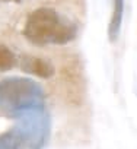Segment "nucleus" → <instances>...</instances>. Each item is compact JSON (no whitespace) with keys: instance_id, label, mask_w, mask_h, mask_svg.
<instances>
[{"instance_id":"obj_4","label":"nucleus","mask_w":137,"mask_h":149,"mask_svg":"<svg viewBox=\"0 0 137 149\" xmlns=\"http://www.w3.org/2000/svg\"><path fill=\"white\" fill-rule=\"evenodd\" d=\"M19 66L25 73L34 74V76L48 79L54 74V66L47 60L35 56H22L19 58Z\"/></svg>"},{"instance_id":"obj_5","label":"nucleus","mask_w":137,"mask_h":149,"mask_svg":"<svg viewBox=\"0 0 137 149\" xmlns=\"http://www.w3.org/2000/svg\"><path fill=\"white\" fill-rule=\"evenodd\" d=\"M122 18H124V0H114L112 13L108 24V38L109 42H115L120 37L121 26H122Z\"/></svg>"},{"instance_id":"obj_3","label":"nucleus","mask_w":137,"mask_h":149,"mask_svg":"<svg viewBox=\"0 0 137 149\" xmlns=\"http://www.w3.org/2000/svg\"><path fill=\"white\" fill-rule=\"evenodd\" d=\"M42 86L29 78H8L0 81V111L19 117L28 111L44 108Z\"/></svg>"},{"instance_id":"obj_2","label":"nucleus","mask_w":137,"mask_h":149,"mask_svg":"<svg viewBox=\"0 0 137 149\" xmlns=\"http://www.w3.org/2000/svg\"><path fill=\"white\" fill-rule=\"evenodd\" d=\"M16 118L10 130L0 134V149H44L51 134V118L44 108Z\"/></svg>"},{"instance_id":"obj_7","label":"nucleus","mask_w":137,"mask_h":149,"mask_svg":"<svg viewBox=\"0 0 137 149\" xmlns=\"http://www.w3.org/2000/svg\"><path fill=\"white\" fill-rule=\"evenodd\" d=\"M0 2H9V0H0Z\"/></svg>"},{"instance_id":"obj_1","label":"nucleus","mask_w":137,"mask_h":149,"mask_svg":"<svg viewBox=\"0 0 137 149\" xmlns=\"http://www.w3.org/2000/svg\"><path fill=\"white\" fill-rule=\"evenodd\" d=\"M24 35L34 45H64L76 38L77 25L53 8H38L29 13Z\"/></svg>"},{"instance_id":"obj_6","label":"nucleus","mask_w":137,"mask_h":149,"mask_svg":"<svg viewBox=\"0 0 137 149\" xmlns=\"http://www.w3.org/2000/svg\"><path fill=\"white\" fill-rule=\"evenodd\" d=\"M16 63L18 58L13 54V51L6 45H0V72L12 70L16 66Z\"/></svg>"}]
</instances>
